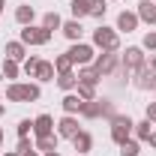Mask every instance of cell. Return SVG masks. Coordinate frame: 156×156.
<instances>
[{
    "label": "cell",
    "mask_w": 156,
    "mask_h": 156,
    "mask_svg": "<svg viewBox=\"0 0 156 156\" xmlns=\"http://www.w3.org/2000/svg\"><path fill=\"white\" fill-rule=\"evenodd\" d=\"M150 69H153V72H156V54H153V57H150Z\"/></svg>",
    "instance_id": "38"
},
{
    "label": "cell",
    "mask_w": 156,
    "mask_h": 156,
    "mask_svg": "<svg viewBox=\"0 0 156 156\" xmlns=\"http://www.w3.org/2000/svg\"><path fill=\"white\" fill-rule=\"evenodd\" d=\"M120 66H123L126 72H132V75H135V69L144 66V48H138V45L126 48V54H123V60H120Z\"/></svg>",
    "instance_id": "7"
},
{
    "label": "cell",
    "mask_w": 156,
    "mask_h": 156,
    "mask_svg": "<svg viewBox=\"0 0 156 156\" xmlns=\"http://www.w3.org/2000/svg\"><path fill=\"white\" fill-rule=\"evenodd\" d=\"M63 33H66V39H72V42H81V33H84V27H81V21L72 18L63 24Z\"/></svg>",
    "instance_id": "19"
},
{
    "label": "cell",
    "mask_w": 156,
    "mask_h": 156,
    "mask_svg": "<svg viewBox=\"0 0 156 156\" xmlns=\"http://www.w3.org/2000/svg\"><path fill=\"white\" fill-rule=\"evenodd\" d=\"M15 150H18V153L24 156V153H30V150H36V147L30 144V138H18V147H15Z\"/></svg>",
    "instance_id": "33"
},
{
    "label": "cell",
    "mask_w": 156,
    "mask_h": 156,
    "mask_svg": "<svg viewBox=\"0 0 156 156\" xmlns=\"http://www.w3.org/2000/svg\"><path fill=\"white\" fill-rule=\"evenodd\" d=\"M60 105H63V111H66V114H81V105H84V99L78 96V93H66Z\"/></svg>",
    "instance_id": "13"
},
{
    "label": "cell",
    "mask_w": 156,
    "mask_h": 156,
    "mask_svg": "<svg viewBox=\"0 0 156 156\" xmlns=\"http://www.w3.org/2000/svg\"><path fill=\"white\" fill-rule=\"evenodd\" d=\"M147 141H150V147H156V132H150V138H147Z\"/></svg>",
    "instance_id": "37"
},
{
    "label": "cell",
    "mask_w": 156,
    "mask_h": 156,
    "mask_svg": "<svg viewBox=\"0 0 156 156\" xmlns=\"http://www.w3.org/2000/svg\"><path fill=\"white\" fill-rule=\"evenodd\" d=\"M21 42H24V45H48V42H51V30H45L42 24H39V27L27 24V27L21 30Z\"/></svg>",
    "instance_id": "4"
},
{
    "label": "cell",
    "mask_w": 156,
    "mask_h": 156,
    "mask_svg": "<svg viewBox=\"0 0 156 156\" xmlns=\"http://www.w3.org/2000/svg\"><path fill=\"white\" fill-rule=\"evenodd\" d=\"M3 75L6 78H18V63H15V60H3Z\"/></svg>",
    "instance_id": "31"
},
{
    "label": "cell",
    "mask_w": 156,
    "mask_h": 156,
    "mask_svg": "<svg viewBox=\"0 0 156 156\" xmlns=\"http://www.w3.org/2000/svg\"><path fill=\"white\" fill-rule=\"evenodd\" d=\"M81 117H87V120H96V117H99V99L84 102V105H81Z\"/></svg>",
    "instance_id": "24"
},
{
    "label": "cell",
    "mask_w": 156,
    "mask_h": 156,
    "mask_svg": "<svg viewBox=\"0 0 156 156\" xmlns=\"http://www.w3.org/2000/svg\"><path fill=\"white\" fill-rule=\"evenodd\" d=\"M66 54H69V60L78 63V66H87V63H93V57H96V54H93V45H87V42H75Z\"/></svg>",
    "instance_id": "6"
},
{
    "label": "cell",
    "mask_w": 156,
    "mask_h": 156,
    "mask_svg": "<svg viewBox=\"0 0 156 156\" xmlns=\"http://www.w3.org/2000/svg\"><path fill=\"white\" fill-rule=\"evenodd\" d=\"M132 132H135V138H138V141H147V138H150V132H153V123L144 117L141 123H135V129H132Z\"/></svg>",
    "instance_id": "23"
},
{
    "label": "cell",
    "mask_w": 156,
    "mask_h": 156,
    "mask_svg": "<svg viewBox=\"0 0 156 156\" xmlns=\"http://www.w3.org/2000/svg\"><path fill=\"white\" fill-rule=\"evenodd\" d=\"M39 96H42L39 84H18V81H12L6 87V99L9 102H36Z\"/></svg>",
    "instance_id": "1"
},
{
    "label": "cell",
    "mask_w": 156,
    "mask_h": 156,
    "mask_svg": "<svg viewBox=\"0 0 156 156\" xmlns=\"http://www.w3.org/2000/svg\"><path fill=\"white\" fill-rule=\"evenodd\" d=\"M93 45L102 48V51H117V48H120V39H117V33L111 30V27L99 24L96 30H93Z\"/></svg>",
    "instance_id": "3"
},
{
    "label": "cell",
    "mask_w": 156,
    "mask_h": 156,
    "mask_svg": "<svg viewBox=\"0 0 156 156\" xmlns=\"http://www.w3.org/2000/svg\"><path fill=\"white\" fill-rule=\"evenodd\" d=\"M30 132H33V120H21L18 123V138H27Z\"/></svg>",
    "instance_id": "32"
},
{
    "label": "cell",
    "mask_w": 156,
    "mask_h": 156,
    "mask_svg": "<svg viewBox=\"0 0 156 156\" xmlns=\"http://www.w3.org/2000/svg\"><path fill=\"white\" fill-rule=\"evenodd\" d=\"M147 120H150V123H156V102H150V105H147Z\"/></svg>",
    "instance_id": "36"
},
{
    "label": "cell",
    "mask_w": 156,
    "mask_h": 156,
    "mask_svg": "<svg viewBox=\"0 0 156 156\" xmlns=\"http://www.w3.org/2000/svg\"><path fill=\"white\" fill-rule=\"evenodd\" d=\"M57 141H60V135H54V132L51 135H39L33 147H36L39 153H51V150H57Z\"/></svg>",
    "instance_id": "14"
},
{
    "label": "cell",
    "mask_w": 156,
    "mask_h": 156,
    "mask_svg": "<svg viewBox=\"0 0 156 156\" xmlns=\"http://www.w3.org/2000/svg\"><path fill=\"white\" fill-rule=\"evenodd\" d=\"M78 96L84 99V102H90V99H96V84H90V81H78Z\"/></svg>",
    "instance_id": "21"
},
{
    "label": "cell",
    "mask_w": 156,
    "mask_h": 156,
    "mask_svg": "<svg viewBox=\"0 0 156 156\" xmlns=\"http://www.w3.org/2000/svg\"><path fill=\"white\" fill-rule=\"evenodd\" d=\"M0 93H3V90H0Z\"/></svg>",
    "instance_id": "45"
},
{
    "label": "cell",
    "mask_w": 156,
    "mask_h": 156,
    "mask_svg": "<svg viewBox=\"0 0 156 156\" xmlns=\"http://www.w3.org/2000/svg\"><path fill=\"white\" fill-rule=\"evenodd\" d=\"M120 153H123V156H138V153H141V147H138V141L126 138V141L120 144Z\"/></svg>",
    "instance_id": "30"
},
{
    "label": "cell",
    "mask_w": 156,
    "mask_h": 156,
    "mask_svg": "<svg viewBox=\"0 0 156 156\" xmlns=\"http://www.w3.org/2000/svg\"><path fill=\"white\" fill-rule=\"evenodd\" d=\"M135 27H138V15H135V12H126V9H123V12L117 15V30H126V33H132Z\"/></svg>",
    "instance_id": "12"
},
{
    "label": "cell",
    "mask_w": 156,
    "mask_h": 156,
    "mask_svg": "<svg viewBox=\"0 0 156 156\" xmlns=\"http://www.w3.org/2000/svg\"><path fill=\"white\" fill-rule=\"evenodd\" d=\"M99 78H102V75H99L93 66H81V69H78V81H90V84H96Z\"/></svg>",
    "instance_id": "26"
},
{
    "label": "cell",
    "mask_w": 156,
    "mask_h": 156,
    "mask_svg": "<svg viewBox=\"0 0 156 156\" xmlns=\"http://www.w3.org/2000/svg\"><path fill=\"white\" fill-rule=\"evenodd\" d=\"M135 87L138 90H156V72L144 63L141 69H135Z\"/></svg>",
    "instance_id": "8"
},
{
    "label": "cell",
    "mask_w": 156,
    "mask_h": 156,
    "mask_svg": "<svg viewBox=\"0 0 156 156\" xmlns=\"http://www.w3.org/2000/svg\"><path fill=\"white\" fill-rule=\"evenodd\" d=\"M0 117H3V105H0Z\"/></svg>",
    "instance_id": "44"
},
{
    "label": "cell",
    "mask_w": 156,
    "mask_h": 156,
    "mask_svg": "<svg viewBox=\"0 0 156 156\" xmlns=\"http://www.w3.org/2000/svg\"><path fill=\"white\" fill-rule=\"evenodd\" d=\"M54 132V117L51 114H39L36 120H33V135H51Z\"/></svg>",
    "instance_id": "10"
},
{
    "label": "cell",
    "mask_w": 156,
    "mask_h": 156,
    "mask_svg": "<svg viewBox=\"0 0 156 156\" xmlns=\"http://www.w3.org/2000/svg\"><path fill=\"white\" fill-rule=\"evenodd\" d=\"M72 144H75V150H78V153H90V150H93V135L81 129V132L72 138Z\"/></svg>",
    "instance_id": "15"
},
{
    "label": "cell",
    "mask_w": 156,
    "mask_h": 156,
    "mask_svg": "<svg viewBox=\"0 0 156 156\" xmlns=\"http://www.w3.org/2000/svg\"><path fill=\"white\" fill-rule=\"evenodd\" d=\"M108 12V0H90V15L93 18H105Z\"/></svg>",
    "instance_id": "27"
},
{
    "label": "cell",
    "mask_w": 156,
    "mask_h": 156,
    "mask_svg": "<svg viewBox=\"0 0 156 156\" xmlns=\"http://www.w3.org/2000/svg\"><path fill=\"white\" fill-rule=\"evenodd\" d=\"M3 6H6V0H0V12H3Z\"/></svg>",
    "instance_id": "43"
},
{
    "label": "cell",
    "mask_w": 156,
    "mask_h": 156,
    "mask_svg": "<svg viewBox=\"0 0 156 156\" xmlns=\"http://www.w3.org/2000/svg\"><path fill=\"white\" fill-rule=\"evenodd\" d=\"M36 66H39V57H27L24 60V72L33 78V72H36Z\"/></svg>",
    "instance_id": "34"
},
{
    "label": "cell",
    "mask_w": 156,
    "mask_h": 156,
    "mask_svg": "<svg viewBox=\"0 0 156 156\" xmlns=\"http://www.w3.org/2000/svg\"><path fill=\"white\" fill-rule=\"evenodd\" d=\"M72 66H75V63L69 60V54H60V57L54 60V69H57V75H60V72H72Z\"/></svg>",
    "instance_id": "29"
},
{
    "label": "cell",
    "mask_w": 156,
    "mask_h": 156,
    "mask_svg": "<svg viewBox=\"0 0 156 156\" xmlns=\"http://www.w3.org/2000/svg\"><path fill=\"white\" fill-rule=\"evenodd\" d=\"M6 156H21V153H18V150H9V153H6Z\"/></svg>",
    "instance_id": "40"
},
{
    "label": "cell",
    "mask_w": 156,
    "mask_h": 156,
    "mask_svg": "<svg viewBox=\"0 0 156 156\" xmlns=\"http://www.w3.org/2000/svg\"><path fill=\"white\" fill-rule=\"evenodd\" d=\"M54 63H48V60H39L36 72H33V78H39V81H54Z\"/></svg>",
    "instance_id": "17"
},
{
    "label": "cell",
    "mask_w": 156,
    "mask_h": 156,
    "mask_svg": "<svg viewBox=\"0 0 156 156\" xmlns=\"http://www.w3.org/2000/svg\"><path fill=\"white\" fill-rule=\"evenodd\" d=\"M0 150H3V126H0Z\"/></svg>",
    "instance_id": "39"
},
{
    "label": "cell",
    "mask_w": 156,
    "mask_h": 156,
    "mask_svg": "<svg viewBox=\"0 0 156 156\" xmlns=\"http://www.w3.org/2000/svg\"><path fill=\"white\" fill-rule=\"evenodd\" d=\"M69 9H72V15L81 21L84 15H90V0H72V3H69Z\"/></svg>",
    "instance_id": "22"
},
{
    "label": "cell",
    "mask_w": 156,
    "mask_h": 156,
    "mask_svg": "<svg viewBox=\"0 0 156 156\" xmlns=\"http://www.w3.org/2000/svg\"><path fill=\"white\" fill-rule=\"evenodd\" d=\"M33 18H36V9H33V6L21 3L18 9H15V21H18V24H24V27H27V24H33Z\"/></svg>",
    "instance_id": "18"
},
{
    "label": "cell",
    "mask_w": 156,
    "mask_h": 156,
    "mask_svg": "<svg viewBox=\"0 0 156 156\" xmlns=\"http://www.w3.org/2000/svg\"><path fill=\"white\" fill-rule=\"evenodd\" d=\"M135 15H138V21H147V24H153V21H156V0H141Z\"/></svg>",
    "instance_id": "11"
},
{
    "label": "cell",
    "mask_w": 156,
    "mask_h": 156,
    "mask_svg": "<svg viewBox=\"0 0 156 156\" xmlns=\"http://www.w3.org/2000/svg\"><path fill=\"white\" fill-rule=\"evenodd\" d=\"M141 48H147V51H156V30H150L147 36H144V45Z\"/></svg>",
    "instance_id": "35"
},
{
    "label": "cell",
    "mask_w": 156,
    "mask_h": 156,
    "mask_svg": "<svg viewBox=\"0 0 156 156\" xmlns=\"http://www.w3.org/2000/svg\"><path fill=\"white\" fill-rule=\"evenodd\" d=\"M108 123H111V141H117V144H123L132 135V129H135V120L129 114H114Z\"/></svg>",
    "instance_id": "2"
},
{
    "label": "cell",
    "mask_w": 156,
    "mask_h": 156,
    "mask_svg": "<svg viewBox=\"0 0 156 156\" xmlns=\"http://www.w3.org/2000/svg\"><path fill=\"white\" fill-rule=\"evenodd\" d=\"M99 99V96H96ZM117 111H114V102L111 99H99V117H105V120H111Z\"/></svg>",
    "instance_id": "28"
},
{
    "label": "cell",
    "mask_w": 156,
    "mask_h": 156,
    "mask_svg": "<svg viewBox=\"0 0 156 156\" xmlns=\"http://www.w3.org/2000/svg\"><path fill=\"white\" fill-rule=\"evenodd\" d=\"M24 156H39V153H36V150H30V153H24Z\"/></svg>",
    "instance_id": "42"
},
{
    "label": "cell",
    "mask_w": 156,
    "mask_h": 156,
    "mask_svg": "<svg viewBox=\"0 0 156 156\" xmlns=\"http://www.w3.org/2000/svg\"><path fill=\"white\" fill-rule=\"evenodd\" d=\"M42 156H60V153H57V150H51V153H42Z\"/></svg>",
    "instance_id": "41"
},
{
    "label": "cell",
    "mask_w": 156,
    "mask_h": 156,
    "mask_svg": "<svg viewBox=\"0 0 156 156\" xmlns=\"http://www.w3.org/2000/svg\"><path fill=\"white\" fill-rule=\"evenodd\" d=\"M42 27H45V30H57V27H63V21H60L57 12H45V15H42Z\"/></svg>",
    "instance_id": "25"
},
{
    "label": "cell",
    "mask_w": 156,
    "mask_h": 156,
    "mask_svg": "<svg viewBox=\"0 0 156 156\" xmlns=\"http://www.w3.org/2000/svg\"><path fill=\"white\" fill-rule=\"evenodd\" d=\"M57 87L66 90V93H72V90L78 87V75H75V72H60V75H57Z\"/></svg>",
    "instance_id": "20"
},
{
    "label": "cell",
    "mask_w": 156,
    "mask_h": 156,
    "mask_svg": "<svg viewBox=\"0 0 156 156\" xmlns=\"http://www.w3.org/2000/svg\"><path fill=\"white\" fill-rule=\"evenodd\" d=\"M93 69H96L99 75H111L114 69H120V57H117V51H102L99 57H93Z\"/></svg>",
    "instance_id": "5"
},
{
    "label": "cell",
    "mask_w": 156,
    "mask_h": 156,
    "mask_svg": "<svg viewBox=\"0 0 156 156\" xmlns=\"http://www.w3.org/2000/svg\"><path fill=\"white\" fill-rule=\"evenodd\" d=\"M81 129H78V120H75V114H66L63 120L57 123V135L60 138H75Z\"/></svg>",
    "instance_id": "9"
},
{
    "label": "cell",
    "mask_w": 156,
    "mask_h": 156,
    "mask_svg": "<svg viewBox=\"0 0 156 156\" xmlns=\"http://www.w3.org/2000/svg\"><path fill=\"white\" fill-rule=\"evenodd\" d=\"M6 57L9 60H27V45L24 42H6Z\"/></svg>",
    "instance_id": "16"
}]
</instances>
